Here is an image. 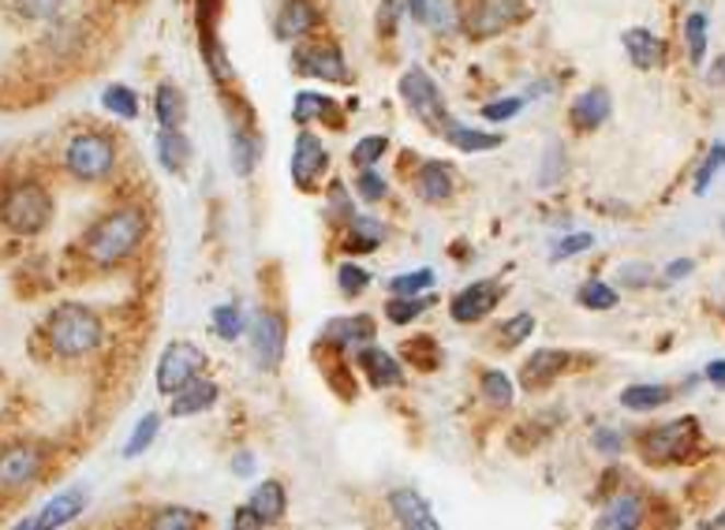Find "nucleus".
<instances>
[{"mask_svg": "<svg viewBox=\"0 0 725 530\" xmlns=\"http://www.w3.org/2000/svg\"><path fill=\"white\" fill-rule=\"evenodd\" d=\"M147 232H150V221H147V214H142V209H135V206L108 209L102 221H94V224L87 228L83 254L94 265L108 269V265L128 262L131 254L142 246V240H147Z\"/></svg>", "mask_w": 725, "mask_h": 530, "instance_id": "f257e3e1", "label": "nucleus"}, {"mask_svg": "<svg viewBox=\"0 0 725 530\" xmlns=\"http://www.w3.org/2000/svg\"><path fill=\"white\" fill-rule=\"evenodd\" d=\"M45 341L60 359H83V355L97 352L105 341V325L83 303H60L45 318Z\"/></svg>", "mask_w": 725, "mask_h": 530, "instance_id": "f03ea898", "label": "nucleus"}, {"mask_svg": "<svg viewBox=\"0 0 725 530\" xmlns=\"http://www.w3.org/2000/svg\"><path fill=\"white\" fill-rule=\"evenodd\" d=\"M53 221V195L38 180H20L0 195V224L15 235H38Z\"/></svg>", "mask_w": 725, "mask_h": 530, "instance_id": "7ed1b4c3", "label": "nucleus"}, {"mask_svg": "<svg viewBox=\"0 0 725 530\" xmlns=\"http://www.w3.org/2000/svg\"><path fill=\"white\" fill-rule=\"evenodd\" d=\"M396 90H401V102L407 113H412L423 127H430L434 135H441L452 124L449 105H446V90L438 87V79H434L427 68L412 64V68L401 76V82H396Z\"/></svg>", "mask_w": 725, "mask_h": 530, "instance_id": "20e7f679", "label": "nucleus"}, {"mask_svg": "<svg viewBox=\"0 0 725 530\" xmlns=\"http://www.w3.org/2000/svg\"><path fill=\"white\" fill-rule=\"evenodd\" d=\"M65 169L79 184H102L116 169V142L105 131H79L65 146Z\"/></svg>", "mask_w": 725, "mask_h": 530, "instance_id": "39448f33", "label": "nucleus"}, {"mask_svg": "<svg viewBox=\"0 0 725 530\" xmlns=\"http://www.w3.org/2000/svg\"><path fill=\"white\" fill-rule=\"evenodd\" d=\"M292 71L296 76H307V79H319V82H348L352 79V68H348V57L344 49L333 38H314V42H296L292 49Z\"/></svg>", "mask_w": 725, "mask_h": 530, "instance_id": "423d86ee", "label": "nucleus"}, {"mask_svg": "<svg viewBox=\"0 0 725 530\" xmlns=\"http://www.w3.org/2000/svg\"><path fill=\"white\" fill-rule=\"evenodd\" d=\"M523 15H528V0H471L464 12V34L479 42L497 38L513 31Z\"/></svg>", "mask_w": 725, "mask_h": 530, "instance_id": "0eeeda50", "label": "nucleus"}, {"mask_svg": "<svg viewBox=\"0 0 725 530\" xmlns=\"http://www.w3.org/2000/svg\"><path fill=\"white\" fill-rule=\"evenodd\" d=\"M695 441H700V423L688 415V418H674V423L647 429L640 445L651 463H674V460H684V456L695 449Z\"/></svg>", "mask_w": 725, "mask_h": 530, "instance_id": "6e6552de", "label": "nucleus"}, {"mask_svg": "<svg viewBox=\"0 0 725 530\" xmlns=\"http://www.w3.org/2000/svg\"><path fill=\"white\" fill-rule=\"evenodd\" d=\"M206 367H210V359H206V352L198 344H192V341L169 344L158 359V392L172 396V392H180L187 381L203 378Z\"/></svg>", "mask_w": 725, "mask_h": 530, "instance_id": "1a4fd4ad", "label": "nucleus"}, {"mask_svg": "<svg viewBox=\"0 0 725 530\" xmlns=\"http://www.w3.org/2000/svg\"><path fill=\"white\" fill-rule=\"evenodd\" d=\"M251 359L258 370H277L285 359V318L277 310H262L251 322Z\"/></svg>", "mask_w": 725, "mask_h": 530, "instance_id": "9d476101", "label": "nucleus"}, {"mask_svg": "<svg viewBox=\"0 0 725 530\" xmlns=\"http://www.w3.org/2000/svg\"><path fill=\"white\" fill-rule=\"evenodd\" d=\"M330 169V150L314 131H299L292 142V184L299 191H314Z\"/></svg>", "mask_w": 725, "mask_h": 530, "instance_id": "9b49d317", "label": "nucleus"}, {"mask_svg": "<svg viewBox=\"0 0 725 530\" xmlns=\"http://www.w3.org/2000/svg\"><path fill=\"white\" fill-rule=\"evenodd\" d=\"M464 0H407V15L423 26V31L438 34H464Z\"/></svg>", "mask_w": 725, "mask_h": 530, "instance_id": "f8f14e48", "label": "nucleus"}, {"mask_svg": "<svg viewBox=\"0 0 725 530\" xmlns=\"http://www.w3.org/2000/svg\"><path fill=\"white\" fill-rule=\"evenodd\" d=\"M502 280H475V285H468L464 291H457L449 303V314L457 325H475L483 322L491 310L502 303Z\"/></svg>", "mask_w": 725, "mask_h": 530, "instance_id": "ddd939ff", "label": "nucleus"}, {"mask_svg": "<svg viewBox=\"0 0 725 530\" xmlns=\"http://www.w3.org/2000/svg\"><path fill=\"white\" fill-rule=\"evenodd\" d=\"M319 26H322V12H319V4H314V0H280V8H277V15H274L277 42L296 45V42L311 38Z\"/></svg>", "mask_w": 725, "mask_h": 530, "instance_id": "4468645a", "label": "nucleus"}, {"mask_svg": "<svg viewBox=\"0 0 725 530\" xmlns=\"http://www.w3.org/2000/svg\"><path fill=\"white\" fill-rule=\"evenodd\" d=\"M45 468V456L38 445H8L4 452H0V486L4 489H23L31 486L34 479L42 474Z\"/></svg>", "mask_w": 725, "mask_h": 530, "instance_id": "2eb2a0df", "label": "nucleus"}, {"mask_svg": "<svg viewBox=\"0 0 725 530\" xmlns=\"http://www.w3.org/2000/svg\"><path fill=\"white\" fill-rule=\"evenodd\" d=\"M378 336V325L375 318L367 314H344V318H330L322 325V341L341 347V352H359L362 344H375Z\"/></svg>", "mask_w": 725, "mask_h": 530, "instance_id": "dca6fc26", "label": "nucleus"}, {"mask_svg": "<svg viewBox=\"0 0 725 530\" xmlns=\"http://www.w3.org/2000/svg\"><path fill=\"white\" fill-rule=\"evenodd\" d=\"M87 508V489L83 486H71L65 493H57V497L45 505L34 519H23V530H53V527H68L71 519H79Z\"/></svg>", "mask_w": 725, "mask_h": 530, "instance_id": "f3484780", "label": "nucleus"}, {"mask_svg": "<svg viewBox=\"0 0 725 530\" xmlns=\"http://www.w3.org/2000/svg\"><path fill=\"white\" fill-rule=\"evenodd\" d=\"M356 367L367 373V381L375 389H396L404 385V367L396 355H389L385 347L378 344H362L356 352Z\"/></svg>", "mask_w": 725, "mask_h": 530, "instance_id": "a211bd4d", "label": "nucleus"}, {"mask_svg": "<svg viewBox=\"0 0 725 530\" xmlns=\"http://www.w3.org/2000/svg\"><path fill=\"white\" fill-rule=\"evenodd\" d=\"M610 116H613V97L606 87H587L584 94H576L573 105H568V124H573L576 131H595V127H602Z\"/></svg>", "mask_w": 725, "mask_h": 530, "instance_id": "6ab92c4d", "label": "nucleus"}, {"mask_svg": "<svg viewBox=\"0 0 725 530\" xmlns=\"http://www.w3.org/2000/svg\"><path fill=\"white\" fill-rule=\"evenodd\" d=\"M153 153H158V164L172 176H184L195 161V142L187 139L184 127H161L158 139H153Z\"/></svg>", "mask_w": 725, "mask_h": 530, "instance_id": "aec40b11", "label": "nucleus"}, {"mask_svg": "<svg viewBox=\"0 0 725 530\" xmlns=\"http://www.w3.org/2000/svg\"><path fill=\"white\" fill-rule=\"evenodd\" d=\"M621 45H624L629 64L640 71H655L666 64V45H661L658 34L647 31V26H629V31L621 34Z\"/></svg>", "mask_w": 725, "mask_h": 530, "instance_id": "412c9836", "label": "nucleus"}, {"mask_svg": "<svg viewBox=\"0 0 725 530\" xmlns=\"http://www.w3.org/2000/svg\"><path fill=\"white\" fill-rule=\"evenodd\" d=\"M412 184H415V195H419L423 203L441 206V203H449V198H452V187H457V180H452V169H449L446 161L427 158V161H419Z\"/></svg>", "mask_w": 725, "mask_h": 530, "instance_id": "4be33fe9", "label": "nucleus"}, {"mask_svg": "<svg viewBox=\"0 0 725 530\" xmlns=\"http://www.w3.org/2000/svg\"><path fill=\"white\" fill-rule=\"evenodd\" d=\"M565 367H568V352H557V347H539V352L523 362L520 381H523V389L528 392H539V389H546L550 381H557L561 373H565Z\"/></svg>", "mask_w": 725, "mask_h": 530, "instance_id": "5701e85b", "label": "nucleus"}, {"mask_svg": "<svg viewBox=\"0 0 725 530\" xmlns=\"http://www.w3.org/2000/svg\"><path fill=\"white\" fill-rule=\"evenodd\" d=\"M217 396H221V385L210 378H195L187 381L180 392H172V404H169V415L172 418H192V415H203V411H210L217 404Z\"/></svg>", "mask_w": 725, "mask_h": 530, "instance_id": "b1692460", "label": "nucleus"}, {"mask_svg": "<svg viewBox=\"0 0 725 530\" xmlns=\"http://www.w3.org/2000/svg\"><path fill=\"white\" fill-rule=\"evenodd\" d=\"M389 511H393L396 523L407 527V530H438V519H434L430 505L415 489H393L389 493Z\"/></svg>", "mask_w": 725, "mask_h": 530, "instance_id": "393cba45", "label": "nucleus"}, {"mask_svg": "<svg viewBox=\"0 0 725 530\" xmlns=\"http://www.w3.org/2000/svg\"><path fill=\"white\" fill-rule=\"evenodd\" d=\"M292 120H296V127H311L314 120H330L341 131L344 113L333 97L319 94V90H299V94L292 97Z\"/></svg>", "mask_w": 725, "mask_h": 530, "instance_id": "a878e982", "label": "nucleus"}, {"mask_svg": "<svg viewBox=\"0 0 725 530\" xmlns=\"http://www.w3.org/2000/svg\"><path fill=\"white\" fill-rule=\"evenodd\" d=\"M229 153H232V172H235V176H251V172L258 169V161H262L258 131H251V124H232Z\"/></svg>", "mask_w": 725, "mask_h": 530, "instance_id": "bb28decb", "label": "nucleus"}, {"mask_svg": "<svg viewBox=\"0 0 725 530\" xmlns=\"http://www.w3.org/2000/svg\"><path fill=\"white\" fill-rule=\"evenodd\" d=\"M441 135H446V142L452 146V150H460V153H491V150H502V142H505L497 131L468 127V124H460V120H452Z\"/></svg>", "mask_w": 725, "mask_h": 530, "instance_id": "cd10ccee", "label": "nucleus"}, {"mask_svg": "<svg viewBox=\"0 0 725 530\" xmlns=\"http://www.w3.org/2000/svg\"><path fill=\"white\" fill-rule=\"evenodd\" d=\"M640 523H643V500L636 493H618V497L602 508V516L595 519V527H602V530H632Z\"/></svg>", "mask_w": 725, "mask_h": 530, "instance_id": "c85d7f7f", "label": "nucleus"}, {"mask_svg": "<svg viewBox=\"0 0 725 530\" xmlns=\"http://www.w3.org/2000/svg\"><path fill=\"white\" fill-rule=\"evenodd\" d=\"M153 116H158L161 127H184L187 124V94L176 87V82H158L153 90Z\"/></svg>", "mask_w": 725, "mask_h": 530, "instance_id": "c756f323", "label": "nucleus"}, {"mask_svg": "<svg viewBox=\"0 0 725 530\" xmlns=\"http://www.w3.org/2000/svg\"><path fill=\"white\" fill-rule=\"evenodd\" d=\"M385 240V224L378 217L356 214L348 221V235H344V251L348 254H375Z\"/></svg>", "mask_w": 725, "mask_h": 530, "instance_id": "7c9ffc66", "label": "nucleus"}, {"mask_svg": "<svg viewBox=\"0 0 725 530\" xmlns=\"http://www.w3.org/2000/svg\"><path fill=\"white\" fill-rule=\"evenodd\" d=\"M251 508L258 511L262 516V523H280V519H285V511H288V493H285V486H280V482H262V486L251 493V500H248Z\"/></svg>", "mask_w": 725, "mask_h": 530, "instance_id": "2f4dec72", "label": "nucleus"}, {"mask_svg": "<svg viewBox=\"0 0 725 530\" xmlns=\"http://www.w3.org/2000/svg\"><path fill=\"white\" fill-rule=\"evenodd\" d=\"M102 108L108 116H116V120H139V94H135L131 87H124V82H108L102 90Z\"/></svg>", "mask_w": 725, "mask_h": 530, "instance_id": "473e14b6", "label": "nucleus"}, {"mask_svg": "<svg viewBox=\"0 0 725 530\" xmlns=\"http://www.w3.org/2000/svg\"><path fill=\"white\" fill-rule=\"evenodd\" d=\"M674 400V392L666 385H629L621 392V407L624 411H655V407H666Z\"/></svg>", "mask_w": 725, "mask_h": 530, "instance_id": "72a5a7b5", "label": "nucleus"}, {"mask_svg": "<svg viewBox=\"0 0 725 530\" xmlns=\"http://www.w3.org/2000/svg\"><path fill=\"white\" fill-rule=\"evenodd\" d=\"M203 57H206V68H210L217 87H229V82L235 79V71H232L229 53H225V45L217 42L214 31H203Z\"/></svg>", "mask_w": 725, "mask_h": 530, "instance_id": "f704fd0d", "label": "nucleus"}, {"mask_svg": "<svg viewBox=\"0 0 725 530\" xmlns=\"http://www.w3.org/2000/svg\"><path fill=\"white\" fill-rule=\"evenodd\" d=\"M430 307H434V296H427V291H423V296H393L385 303V318L393 325H412L415 318L427 314Z\"/></svg>", "mask_w": 725, "mask_h": 530, "instance_id": "c9c22d12", "label": "nucleus"}, {"mask_svg": "<svg viewBox=\"0 0 725 530\" xmlns=\"http://www.w3.org/2000/svg\"><path fill=\"white\" fill-rule=\"evenodd\" d=\"M150 527L153 530H198V527H210V519L192 508H161L150 516Z\"/></svg>", "mask_w": 725, "mask_h": 530, "instance_id": "e433bc0d", "label": "nucleus"}, {"mask_svg": "<svg viewBox=\"0 0 725 530\" xmlns=\"http://www.w3.org/2000/svg\"><path fill=\"white\" fill-rule=\"evenodd\" d=\"M706 31H711V20L706 12H692L684 20V45H688V60L695 68H703V57H706Z\"/></svg>", "mask_w": 725, "mask_h": 530, "instance_id": "4c0bfd02", "label": "nucleus"}, {"mask_svg": "<svg viewBox=\"0 0 725 530\" xmlns=\"http://www.w3.org/2000/svg\"><path fill=\"white\" fill-rule=\"evenodd\" d=\"M210 325H214V333L221 336L225 344H232V341H240L243 336V310L240 307H232V303H221V307H214L210 310Z\"/></svg>", "mask_w": 725, "mask_h": 530, "instance_id": "58836bf2", "label": "nucleus"}, {"mask_svg": "<svg viewBox=\"0 0 725 530\" xmlns=\"http://www.w3.org/2000/svg\"><path fill=\"white\" fill-rule=\"evenodd\" d=\"M158 429H161V415H153V411L150 415H142L131 429L128 445H124V456H128V460H139V456L147 452L153 441H158Z\"/></svg>", "mask_w": 725, "mask_h": 530, "instance_id": "ea45409f", "label": "nucleus"}, {"mask_svg": "<svg viewBox=\"0 0 725 530\" xmlns=\"http://www.w3.org/2000/svg\"><path fill=\"white\" fill-rule=\"evenodd\" d=\"M404 359L419 370H438L441 367V347L434 336H415V341L404 344Z\"/></svg>", "mask_w": 725, "mask_h": 530, "instance_id": "a19ab883", "label": "nucleus"}, {"mask_svg": "<svg viewBox=\"0 0 725 530\" xmlns=\"http://www.w3.org/2000/svg\"><path fill=\"white\" fill-rule=\"evenodd\" d=\"M12 8L26 23H57L65 12V0H12Z\"/></svg>", "mask_w": 725, "mask_h": 530, "instance_id": "79ce46f5", "label": "nucleus"}, {"mask_svg": "<svg viewBox=\"0 0 725 530\" xmlns=\"http://www.w3.org/2000/svg\"><path fill=\"white\" fill-rule=\"evenodd\" d=\"M576 303L587 310H613L618 307V288H610L606 280H587L576 291Z\"/></svg>", "mask_w": 725, "mask_h": 530, "instance_id": "37998d69", "label": "nucleus"}, {"mask_svg": "<svg viewBox=\"0 0 725 530\" xmlns=\"http://www.w3.org/2000/svg\"><path fill=\"white\" fill-rule=\"evenodd\" d=\"M385 153H389L385 135H362V139L352 146V164H356V169H375Z\"/></svg>", "mask_w": 725, "mask_h": 530, "instance_id": "c03bdc74", "label": "nucleus"}, {"mask_svg": "<svg viewBox=\"0 0 725 530\" xmlns=\"http://www.w3.org/2000/svg\"><path fill=\"white\" fill-rule=\"evenodd\" d=\"M528 336H534V314H516L502 329H497V347L513 352V347H520Z\"/></svg>", "mask_w": 725, "mask_h": 530, "instance_id": "a18cd8bd", "label": "nucleus"}, {"mask_svg": "<svg viewBox=\"0 0 725 530\" xmlns=\"http://www.w3.org/2000/svg\"><path fill=\"white\" fill-rule=\"evenodd\" d=\"M479 385H483L486 404H494V407H509L513 404V381H509V373L505 370H486Z\"/></svg>", "mask_w": 725, "mask_h": 530, "instance_id": "49530a36", "label": "nucleus"}, {"mask_svg": "<svg viewBox=\"0 0 725 530\" xmlns=\"http://www.w3.org/2000/svg\"><path fill=\"white\" fill-rule=\"evenodd\" d=\"M523 105H528V97H523V94L497 97V102H486L483 108H479V116H483L486 124H509L513 116L523 113Z\"/></svg>", "mask_w": 725, "mask_h": 530, "instance_id": "de8ad7c7", "label": "nucleus"}, {"mask_svg": "<svg viewBox=\"0 0 725 530\" xmlns=\"http://www.w3.org/2000/svg\"><path fill=\"white\" fill-rule=\"evenodd\" d=\"M725 169V142H714L711 150H706V158L700 164V172H695V195H706L714 184V176Z\"/></svg>", "mask_w": 725, "mask_h": 530, "instance_id": "09e8293b", "label": "nucleus"}, {"mask_svg": "<svg viewBox=\"0 0 725 530\" xmlns=\"http://www.w3.org/2000/svg\"><path fill=\"white\" fill-rule=\"evenodd\" d=\"M430 285H434V269L401 273V277L389 280V296H423Z\"/></svg>", "mask_w": 725, "mask_h": 530, "instance_id": "8fccbe9b", "label": "nucleus"}, {"mask_svg": "<svg viewBox=\"0 0 725 530\" xmlns=\"http://www.w3.org/2000/svg\"><path fill=\"white\" fill-rule=\"evenodd\" d=\"M337 288H341V296L356 299V296H362V291L370 288V273L362 269V265H356V262H344L341 269H337Z\"/></svg>", "mask_w": 725, "mask_h": 530, "instance_id": "3c124183", "label": "nucleus"}, {"mask_svg": "<svg viewBox=\"0 0 725 530\" xmlns=\"http://www.w3.org/2000/svg\"><path fill=\"white\" fill-rule=\"evenodd\" d=\"M561 176H565V146L554 139V142L546 146V158H542L539 184H542V187H554Z\"/></svg>", "mask_w": 725, "mask_h": 530, "instance_id": "603ef678", "label": "nucleus"}, {"mask_svg": "<svg viewBox=\"0 0 725 530\" xmlns=\"http://www.w3.org/2000/svg\"><path fill=\"white\" fill-rule=\"evenodd\" d=\"M407 15V0H382L378 4V34L389 42L396 38V26H401V20Z\"/></svg>", "mask_w": 725, "mask_h": 530, "instance_id": "864d4df0", "label": "nucleus"}, {"mask_svg": "<svg viewBox=\"0 0 725 530\" xmlns=\"http://www.w3.org/2000/svg\"><path fill=\"white\" fill-rule=\"evenodd\" d=\"M356 195L367 198V203H382V198L389 195L382 172H378V169H359V176H356Z\"/></svg>", "mask_w": 725, "mask_h": 530, "instance_id": "5fc2aeb1", "label": "nucleus"}, {"mask_svg": "<svg viewBox=\"0 0 725 530\" xmlns=\"http://www.w3.org/2000/svg\"><path fill=\"white\" fill-rule=\"evenodd\" d=\"M325 217H333V221H352V217H356V203L348 198V187H344V184H333V187H330Z\"/></svg>", "mask_w": 725, "mask_h": 530, "instance_id": "6e6d98bb", "label": "nucleus"}, {"mask_svg": "<svg viewBox=\"0 0 725 530\" xmlns=\"http://www.w3.org/2000/svg\"><path fill=\"white\" fill-rule=\"evenodd\" d=\"M591 246H595V235H591V232H573V235H565V240H557V246H554V254H550V258L565 262V258H576V254L591 251Z\"/></svg>", "mask_w": 725, "mask_h": 530, "instance_id": "4d7b16f0", "label": "nucleus"}, {"mask_svg": "<svg viewBox=\"0 0 725 530\" xmlns=\"http://www.w3.org/2000/svg\"><path fill=\"white\" fill-rule=\"evenodd\" d=\"M618 277H621L624 288H643V285H651L655 269H651L647 262H624L621 269H618Z\"/></svg>", "mask_w": 725, "mask_h": 530, "instance_id": "13d9d810", "label": "nucleus"}, {"mask_svg": "<svg viewBox=\"0 0 725 530\" xmlns=\"http://www.w3.org/2000/svg\"><path fill=\"white\" fill-rule=\"evenodd\" d=\"M621 449H624V441H621V434L618 429H595V452H602V456H621Z\"/></svg>", "mask_w": 725, "mask_h": 530, "instance_id": "bf43d9fd", "label": "nucleus"}, {"mask_svg": "<svg viewBox=\"0 0 725 530\" xmlns=\"http://www.w3.org/2000/svg\"><path fill=\"white\" fill-rule=\"evenodd\" d=\"M229 527H232V530H258V527H266V523H262V516H258L255 508L243 505V508H235V511H232Z\"/></svg>", "mask_w": 725, "mask_h": 530, "instance_id": "052dcab7", "label": "nucleus"}, {"mask_svg": "<svg viewBox=\"0 0 725 530\" xmlns=\"http://www.w3.org/2000/svg\"><path fill=\"white\" fill-rule=\"evenodd\" d=\"M692 269H695V262H692V258H677V262H669V265H666V277H669V280H684Z\"/></svg>", "mask_w": 725, "mask_h": 530, "instance_id": "680f3d73", "label": "nucleus"}, {"mask_svg": "<svg viewBox=\"0 0 725 530\" xmlns=\"http://www.w3.org/2000/svg\"><path fill=\"white\" fill-rule=\"evenodd\" d=\"M706 381H711L714 389H725V359L706 362Z\"/></svg>", "mask_w": 725, "mask_h": 530, "instance_id": "e2e57ef3", "label": "nucleus"}, {"mask_svg": "<svg viewBox=\"0 0 725 530\" xmlns=\"http://www.w3.org/2000/svg\"><path fill=\"white\" fill-rule=\"evenodd\" d=\"M232 471L240 474V479L255 474V456H251V452H240V456H235V460H232Z\"/></svg>", "mask_w": 725, "mask_h": 530, "instance_id": "0e129e2a", "label": "nucleus"}, {"mask_svg": "<svg viewBox=\"0 0 725 530\" xmlns=\"http://www.w3.org/2000/svg\"><path fill=\"white\" fill-rule=\"evenodd\" d=\"M706 82H714V87H725V57H718L711 64V71H706Z\"/></svg>", "mask_w": 725, "mask_h": 530, "instance_id": "69168bd1", "label": "nucleus"}, {"mask_svg": "<svg viewBox=\"0 0 725 530\" xmlns=\"http://www.w3.org/2000/svg\"><path fill=\"white\" fill-rule=\"evenodd\" d=\"M198 8H203V15H206V12L214 15V12H217V0H198Z\"/></svg>", "mask_w": 725, "mask_h": 530, "instance_id": "338daca9", "label": "nucleus"}, {"mask_svg": "<svg viewBox=\"0 0 725 530\" xmlns=\"http://www.w3.org/2000/svg\"><path fill=\"white\" fill-rule=\"evenodd\" d=\"M711 527H725V508H722V516H718V519H714V523H711Z\"/></svg>", "mask_w": 725, "mask_h": 530, "instance_id": "774afa93", "label": "nucleus"}]
</instances>
